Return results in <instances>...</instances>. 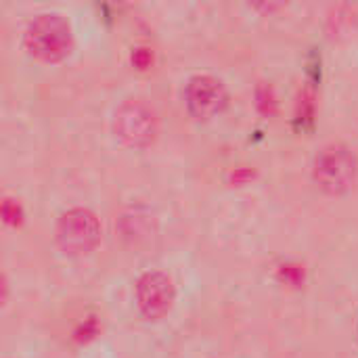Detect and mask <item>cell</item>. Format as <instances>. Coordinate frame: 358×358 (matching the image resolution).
<instances>
[{
	"instance_id": "2",
	"label": "cell",
	"mask_w": 358,
	"mask_h": 358,
	"mask_svg": "<svg viewBox=\"0 0 358 358\" xmlns=\"http://www.w3.org/2000/svg\"><path fill=\"white\" fill-rule=\"evenodd\" d=\"M358 172V159L355 151L344 143L325 145L313 164L315 182L327 193H344L352 187Z\"/></svg>"
},
{
	"instance_id": "1",
	"label": "cell",
	"mask_w": 358,
	"mask_h": 358,
	"mask_svg": "<svg viewBox=\"0 0 358 358\" xmlns=\"http://www.w3.org/2000/svg\"><path fill=\"white\" fill-rule=\"evenodd\" d=\"M23 44L29 55L42 61H59L71 50V25L59 13H40L29 21Z\"/></svg>"
},
{
	"instance_id": "3",
	"label": "cell",
	"mask_w": 358,
	"mask_h": 358,
	"mask_svg": "<svg viewBox=\"0 0 358 358\" xmlns=\"http://www.w3.org/2000/svg\"><path fill=\"white\" fill-rule=\"evenodd\" d=\"M57 243L69 256H80L90 252L101 239L99 218L86 208H71L57 220Z\"/></svg>"
},
{
	"instance_id": "7",
	"label": "cell",
	"mask_w": 358,
	"mask_h": 358,
	"mask_svg": "<svg viewBox=\"0 0 358 358\" xmlns=\"http://www.w3.org/2000/svg\"><path fill=\"white\" fill-rule=\"evenodd\" d=\"M357 336H358V325H357Z\"/></svg>"
},
{
	"instance_id": "4",
	"label": "cell",
	"mask_w": 358,
	"mask_h": 358,
	"mask_svg": "<svg viewBox=\"0 0 358 358\" xmlns=\"http://www.w3.org/2000/svg\"><path fill=\"white\" fill-rule=\"evenodd\" d=\"M113 132L130 147L149 145L157 134V117L153 107L143 99L124 101L113 113Z\"/></svg>"
},
{
	"instance_id": "6",
	"label": "cell",
	"mask_w": 358,
	"mask_h": 358,
	"mask_svg": "<svg viewBox=\"0 0 358 358\" xmlns=\"http://www.w3.org/2000/svg\"><path fill=\"white\" fill-rule=\"evenodd\" d=\"M134 296H136L138 310L147 319L157 321L170 313L174 298H176V289H174L172 279L166 273L149 271V273L141 275V279L136 281Z\"/></svg>"
},
{
	"instance_id": "5",
	"label": "cell",
	"mask_w": 358,
	"mask_h": 358,
	"mask_svg": "<svg viewBox=\"0 0 358 358\" xmlns=\"http://www.w3.org/2000/svg\"><path fill=\"white\" fill-rule=\"evenodd\" d=\"M185 103L195 117L208 120V117L218 115L227 107L229 92L222 80H218L216 76L197 73L189 78L185 86Z\"/></svg>"
}]
</instances>
